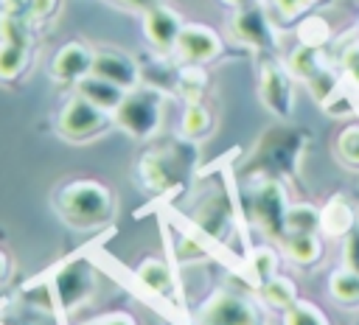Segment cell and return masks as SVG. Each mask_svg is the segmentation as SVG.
<instances>
[{"mask_svg":"<svg viewBox=\"0 0 359 325\" xmlns=\"http://www.w3.org/2000/svg\"><path fill=\"white\" fill-rule=\"evenodd\" d=\"M107 126V109L90 104L84 95H76L65 104V109L59 112V132L70 140H84L98 134Z\"/></svg>","mask_w":359,"mask_h":325,"instance_id":"obj_3","label":"cell"},{"mask_svg":"<svg viewBox=\"0 0 359 325\" xmlns=\"http://www.w3.org/2000/svg\"><path fill=\"white\" fill-rule=\"evenodd\" d=\"M93 59H95L93 50H87V48L79 45V42H67V45H62V48L56 50L50 70H53V76L62 78V81H81L84 76L93 73Z\"/></svg>","mask_w":359,"mask_h":325,"instance_id":"obj_9","label":"cell"},{"mask_svg":"<svg viewBox=\"0 0 359 325\" xmlns=\"http://www.w3.org/2000/svg\"><path fill=\"white\" fill-rule=\"evenodd\" d=\"M112 3H118V6H123V8H135V11H149V8H154V6H160V0H112Z\"/></svg>","mask_w":359,"mask_h":325,"instance_id":"obj_33","label":"cell"},{"mask_svg":"<svg viewBox=\"0 0 359 325\" xmlns=\"http://www.w3.org/2000/svg\"><path fill=\"white\" fill-rule=\"evenodd\" d=\"M56 207H59L62 219L70 221L73 227H95L112 216L115 199H112L109 188H104L101 182L76 179L59 191Z\"/></svg>","mask_w":359,"mask_h":325,"instance_id":"obj_1","label":"cell"},{"mask_svg":"<svg viewBox=\"0 0 359 325\" xmlns=\"http://www.w3.org/2000/svg\"><path fill=\"white\" fill-rule=\"evenodd\" d=\"M323 227V213H317L311 205H294L286 213V233H314Z\"/></svg>","mask_w":359,"mask_h":325,"instance_id":"obj_18","label":"cell"},{"mask_svg":"<svg viewBox=\"0 0 359 325\" xmlns=\"http://www.w3.org/2000/svg\"><path fill=\"white\" fill-rule=\"evenodd\" d=\"M292 70L303 78H311L317 70H320V59H317V50L311 45H303L292 53Z\"/></svg>","mask_w":359,"mask_h":325,"instance_id":"obj_25","label":"cell"},{"mask_svg":"<svg viewBox=\"0 0 359 325\" xmlns=\"http://www.w3.org/2000/svg\"><path fill=\"white\" fill-rule=\"evenodd\" d=\"M199 325H258V311L238 294L216 291L202 305Z\"/></svg>","mask_w":359,"mask_h":325,"instance_id":"obj_5","label":"cell"},{"mask_svg":"<svg viewBox=\"0 0 359 325\" xmlns=\"http://www.w3.org/2000/svg\"><path fill=\"white\" fill-rule=\"evenodd\" d=\"M177 87H180V92H182L185 98L194 101V98L202 92V87H205V73H202L196 64H188V67L180 70V76H177Z\"/></svg>","mask_w":359,"mask_h":325,"instance_id":"obj_24","label":"cell"},{"mask_svg":"<svg viewBox=\"0 0 359 325\" xmlns=\"http://www.w3.org/2000/svg\"><path fill=\"white\" fill-rule=\"evenodd\" d=\"M76 90L90 104H95V106H101L107 112H115L121 106V101L126 98V90L123 87H118V84H112V81H107V78H101L95 73H90L81 81H76Z\"/></svg>","mask_w":359,"mask_h":325,"instance_id":"obj_12","label":"cell"},{"mask_svg":"<svg viewBox=\"0 0 359 325\" xmlns=\"http://www.w3.org/2000/svg\"><path fill=\"white\" fill-rule=\"evenodd\" d=\"M342 255H345V266L359 272V233H348L345 247H342Z\"/></svg>","mask_w":359,"mask_h":325,"instance_id":"obj_28","label":"cell"},{"mask_svg":"<svg viewBox=\"0 0 359 325\" xmlns=\"http://www.w3.org/2000/svg\"><path fill=\"white\" fill-rule=\"evenodd\" d=\"M135 275L140 277V283L149 289V291H154L157 297H171V291H174V280H171V269H168V263L165 261H160V258H146L137 269H135Z\"/></svg>","mask_w":359,"mask_h":325,"instance_id":"obj_14","label":"cell"},{"mask_svg":"<svg viewBox=\"0 0 359 325\" xmlns=\"http://www.w3.org/2000/svg\"><path fill=\"white\" fill-rule=\"evenodd\" d=\"M143 31H146V36H149V42H151L154 48L168 50V48L177 45V36H180V31H182V22H180V17H177L171 8L154 6V8H149L146 17H143Z\"/></svg>","mask_w":359,"mask_h":325,"instance_id":"obj_10","label":"cell"},{"mask_svg":"<svg viewBox=\"0 0 359 325\" xmlns=\"http://www.w3.org/2000/svg\"><path fill=\"white\" fill-rule=\"evenodd\" d=\"M93 286H95L93 283V266L84 258H73L59 269V275L53 280V294H56L59 305L70 311V308H79L90 297Z\"/></svg>","mask_w":359,"mask_h":325,"instance_id":"obj_4","label":"cell"},{"mask_svg":"<svg viewBox=\"0 0 359 325\" xmlns=\"http://www.w3.org/2000/svg\"><path fill=\"white\" fill-rule=\"evenodd\" d=\"M224 3H230V6H250L252 0H224Z\"/></svg>","mask_w":359,"mask_h":325,"instance_id":"obj_35","label":"cell"},{"mask_svg":"<svg viewBox=\"0 0 359 325\" xmlns=\"http://www.w3.org/2000/svg\"><path fill=\"white\" fill-rule=\"evenodd\" d=\"M252 269H255V275H258V280H261V283H264V280H269V277L275 275V269H278L275 252H272V249H266V247L255 249V252H252Z\"/></svg>","mask_w":359,"mask_h":325,"instance_id":"obj_27","label":"cell"},{"mask_svg":"<svg viewBox=\"0 0 359 325\" xmlns=\"http://www.w3.org/2000/svg\"><path fill=\"white\" fill-rule=\"evenodd\" d=\"M115 120L135 137H149L160 123V92L151 87H135L115 109Z\"/></svg>","mask_w":359,"mask_h":325,"instance_id":"obj_2","label":"cell"},{"mask_svg":"<svg viewBox=\"0 0 359 325\" xmlns=\"http://www.w3.org/2000/svg\"><path fill=\"white\" fill-rule=\"evenodd\" d=\"M331 294L342 303H353L359 300V272L356 269H339L331 275Z\"/></svg>","mask_w":359,"mask_h":325,"instance_id":"obj_20","label":"cell"},{"mask_svg":"<svg viewBox=\"0 0 359 325\" xmlns=\"http://www.w3.org/2000/svg\"><path fill=\"white\" fill-rule=\"evenodd\" d=\"M3 6V14H11V17H31V0H0Z\"/></svg>","mask_w":359,"mask_h":325,"instance_id":"obj_30","label":"cell"},{"mask_svg":"<svg viewBox=\"0 0 359 325\" xmlns=\"http://www.w3.org/2000/svg\"><path fill=\"white\" fill-rule=\"evenodd\" d=\"M87 325H135V319L126 311H115V314H104V317H98Z\"/></svg>","mask_w":359,"mask_h":325,"instance_id":"obj_31","label":"cell"},{"mask_svg":"<svg viewBox=\"0 0 359 325\" xmlns=\"http://www.w3.org/2000/svg\"><path fill=\"white\" fill-rule=\"evenodd\" d=\"M283 322H286V325H328L325 314H323L317 305L306 303V300H297L294 305H289Z\"/></svg>","mask_w":359,"mask_h":325,"instance_id":"obj_23","label":"cell"},{"mask_svg":"<svg viewBox=\"0 0 359 325\" xmlns=\"http://www.w3.org/2000/svg\"><path fill=\"white\" fill-rule=\"evenodd\" d=\"M177 56L188 64H202L213 56H219L222 42L216 36V31H210L208 25H182L177 45H174Z\"/></svg>","mask_w":359,"mask_h":325,"instance_id":"obj_7","label":"cell"},{"mask_svg":"<svg viewBox=\"0 0 359 325\" xmlns=\"http://www.w3.org/2000/svg\"><path fill=\"white\" fill-rule=\"evenodd\" d=\"M286 252L297 263H311L320 258V241L314 233H286Z\"/></svg>","mask_w":359,"mask_h":325,"instance_id":"obj_16","label":"cell"},{"mask_svg":"<svg viewBox=\"0 0 359 325\" xmlns=\"http://www.w3.org/2000/svg\"><path fill=\"white\" fill-rule=\"evenodd\" d=\"M93 73L107 78V81H112V84H118V87H123L126 92L135 90L137 78H140L137 64L121 50H98L95 59H93Z\"/></svg>","mask_w":359,"mask_h":325,"instance_id":"obj_8","label":"cell"},{"mask_svg":"<svg viewBox=\"0 0 359 325\" xmlns=\"http://www.w3.org/2000/svg\"><path fill=\"white\" fill-rule=\"evenodd\" d=\"M252 213H255V221L272 233V235H280L286 233V196H283V188L278 182H264L258 191H255V199H252Z\"/></svg>","mask_w":359,"mask_h":325,"instance_id":"obj_6","label":"cell"},{"mask_svg":"<svg viewBox=\"0 0 359 325\" xmlns=\"http://www.w3.org/2000/svg\"><path fill=\"white\" fill-rule=\"evenodd\" d=\"M0 39H3V42H14V45L28 48V45H31L28 20H25V17H11V14H3V17H0Z\"/></svg>","mask_w":359,"mask_h":325,"instance_id":"obj_22","label":"cell"},{"mask_svg":"<svg viewBox=\"0 0 359 325\" xmlns=\"http://www.w3.org/2000/svg\"><path fill=\"white\" fill-rule=\"evenodd\" d=\"M25 53H28V48L0 39V78L20 76V70L25 67Z\"/></svg>","mask_w":359,"mask_h":325,"instance_id":"obj_21","label":"cell"},{"mask_svg":"<svg viewBox=\"0 0 359 325\" xmlns=\"http://www.w3.org/2000/svg\"><path fill=\"white\" fill-rule=\"evenodd\" d=\"M233 31L238 34V39H244L247 45H255V48L269 42V25H266L264 14L252 6H241L238 17L233 22Z\"/></svg>","mask_w":359,"mask_h":325,"instance_id":"obj_13","label":"cell"},{"mask_svg":"<svg viewBox=\"0 0 359 325\" xmlns=\"http://www.w3.org/2000/svg\"><path fill=\"white\" fill-rule=\"evenodd\" d=\"M56 0H31V17H48L53 14Z\"/></svg>","mask_w":359,"mask_h":325,"instance_id":"obj_32","label":"cell"},{"mask_svg":"<svg viewBox=\"0 0 359 325\" xmlns=\"http://www.w3.org/2000/svg\"><path fill=\"white\" fill-rule=\"evenodd\" d=\"M261 98L272 112L289 115V109H292V84H289V76L278 64H264V70H261Z\"/></svg>","mask_w":359,"mask_h":325,"instance_id":"obj_11","label":"cell"},{"mask_svg":"<svg viewBox=\"0 0 359 325\" xmlns=\"http://www.w3.org/2000/svg\"><path fill=\"white\" fill-rule=\"evenodd\" d=\"M342 67L348 70V76L359 84V42L356 45H351L345 53H342Z\"/></svg>","mask_w":359,"mask_h":325,"instance_id":"obj_29","label":"cell"},{"mask_svg":"<svg viewBox=\"0 0 359 325\" xmlns=\"http://www.w3.org/2000/svg\"><path fill=\"white\" fill-rule=\"evenodd\" d=\"M261 297H264L272 308H283V311H286L289 305L297 303V289H294V283H292L289 277L272 275L269 280L261 283Z\"/></svg>","mask_w":359,"mask_h":325,"instance_id":"obj_15","label":"cell"},{"mask_svg":"<svg viewBox=\"0 0 359 325\" xmlns=\"http://www.w3.org/2000/svg\"><path fill=\"white\" fill-rule=\"evenodd\" d=\"M337 148H339V154H342L345 162L359 165V126L342 129V134H339V140H337Z\"/></svg>","mask_w":359,"mask_h":325,"instance_id":"obj_26","label":"cell"},{"mask_svg":"<svg viewBox=\"0 0 359 325\" xmlns=\"http://www.w3.org/2000/svg\"><path fill=\"white\" fill-rule=\"evenodd\" d=\"M353 224V213L342 199H334L325 210H323V230L328 235H348Z\"/></svg>","mask_w":359,"mask_h":325,"instance_id":"obj_17","label":"cell"},{"mask_svg":"<svg viewBox=\"0 0 359 325\" xmlns=\"http://www.w3.org/2000/svg\"><path fill=\"white\" fill-rule=\"evenodd\" d=\"M180 129H182L185 137H202V134L210 129V112H208L202 104L191 101V104L185 106V112H182Z\"/></svg>","mask_w":359,"mask_h":325,"instance_id":"obj_19","label":"cell"},{"mask_svg":"<svg viewBox=\"0 0 359 325\" xmlns=\"http://www.w3.org/2000/svg\"><path fill=\"white\" fill-rule=\"evenodd\" d=\"M6 269H8V261H6V255L0 252V280L6 277Z\"/></svg>","mask_w":359,"mask_h":325,"instance_id":"obj_34","label":"cell"}]
</instances>
